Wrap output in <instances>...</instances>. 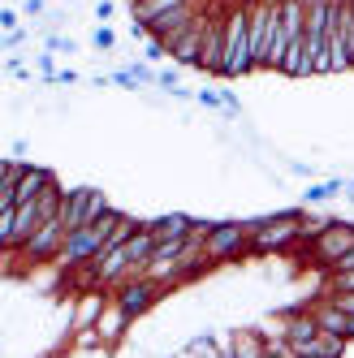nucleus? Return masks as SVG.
I'll return each instance as SVG.
<instances>
[{
    "instance_id": "obj_33",
    "label": "nucleus",
    "mask_w": 354,
    "mask_h": 358,
    "mask_svg": "<svg viewBox=\"0 0 354 358\" xmlns=\"http://www.w3.org/2000/svg\"><path fill=\"white\" fill-rule=\"evenodd\" d=\"M350 203H354V199H350Z\"/></svg>"
},
{
    "instance_id": "obj_23",
    "label": "nucleus",
    "mask_w": 354,
    "mask_h": 358,
    "mask_svg": "<svg viewBox=\"0 0 354 358\" xmlns=\"http://www.w3.org/2000/svg\"><path fill=\"white\" fill-rule=\"evenodd\" d=\"M164 57H169V43H160V39H147V43H143V61H147V65H160Z\"/></svg>"
},
{
    "instance_id": "obj_21",
    "label": "nucleus",
    "mask_w": 354,
    "mask_h": 358,
    "mask_svg": "<svg viewBox=\"0 0 354 358\" xmlns=\"http://www.w3.org/2000/svg\"><path fill=\"white\" fill-rule=\"evenodd\" d=\"M156 87H160V91H177V87H182V65H173V69H156Z\"/></svg>"
},
{
    "instance_id": "obj_14",
    "label": "nucleus",
    "mask_w": 354,
    "mask_h": 358,
    "mask_svg": "<svg viewBox=\"0 0 354 358\" xmlns=\"http://www.w3.org/2000/svg\"><path fill=\"white\" fill-rule=\"evenodd\" d=\"M87 208H91V186H78V190H65V203H61V220L65 229H87Z\"/></svg>"
},
{
    "instance_id": "obj_22",
    "label": "nucleus",
    "mask_w": 354,
    "mask_h": 358,
    "mask_svg": "<svg viewBox=\"0 0 354 358\" xmlns=\"http://www.w3.org/2000/svg\"><path fill=\"white\" fill-rule=\"evenodd\" d=\"M194 104H199V108H212V113H225V95L212 91V87H204V91L194 95Z\"/></svg>"
},
{
    "instance_id": "obj_12",
    "label": "nucleus",
    "mask_w": 354,
    "mask_h": 358,
    "mask_svg": "<svg viewBox=\"0 0 354 358\" xmlns=\"http://www.w3.org/2000/svg\"><path fill=\"white\" fill-rule=\"evenodd\" d=\"M147 229H151V238H156V242H186V238L194 234V216L169 212V216H160V220H147Z\"/></svg>"
},
{
    "instance_id": "obj_1",
    "label": "nucleus",
    "mask_w": 354,
    "mask_h": 358,
    "mask_svg": "<svg viewBox=\"0 0 354 358\" xmlns=\"http://www.w3.org/2000/svg\"><path fill=\"white\" fill-rule=\"evenodd\" d=\"M225 65L220 78H246L255 69V48H250V5H229L225 9Z\"/></svg>"
},
{
    "instance_id": "obj_13",
    "label": "nucleus",
    "mask_w": 354,
    "mask_h": 358,
    "mask_svg": "<svg viewBox=\"0 0 354 358\" xmlns=\"http://www.w3.org/2000/svg\"><path fill=\"white\" fill-rule=\"evenodd\" d=\"M134 320L121 311V306L113 302V294H108V306H104V315H99V324H95V332H99V341L104 345H117L121 337H125V328H130Z\"/></svg>"
},
{
    "instance_id": "obj_10",
    "label": "nucleus",
    "mask_w": 354,
    "mask_h": 358,
    "mask_svg": "<svg viewBox=\"0 0 354 358\" xmlns=\"http://www.w3.org/2000/svg\"><path fill=\"white\" fill-rule=\"evenodd\" d=\"M307 306H311V315H316L320 332H333V337H346V341H354V315H346V311H341V306H337L333 298H328V294L311 298Z\"/></svg>"
},
{
    "instance_id": "obj_7",
    "label": "nucleus",
    "mask_w": 354,
    "mask_h": 358,
    "mask_svg": "<svg viewBox=\"0 0 354 358\" xmlns=\"http://www.w3.org/2000/svg\"><path fill=\"white\" fill-rule=\"evenodd\" d=\"M65 238H69V229H65V220L61 216H52V220H43L39 224V234L22 246L17 255L27 264H57L61 259V250H65Z\"/></svg>"
},
{
    "instance_id": "obj_27",
    "label": "nucleus",
    "mask_w": 354,
    "mask_h": 358,
    "mask_svg": "<svg viewBox=\"0 0 354 358\" xmlns=\"http://www.w3.org/2000/svg\"><path fill=\"white\" fill-rule=\"evenodd\" d=\"M17 22H22L17 9H0V27H5V31H17Z\"/></svg>"
},
{
    "instance_id": "obj_4",
    "label": "nucleus",
    "mask_w": 354,
    "mask_h": 358,
    "mask_svg": "<svg viewBox=\"0 0 354 358\" xmlns=\"http://www.w3.org/2000/svg\"><path fill=\"white\" fill-rule=\"evenodd\" d=\"M204 250H208L212 264L238 259L242 250H250V229H246V220H216L212 234L204 238Z\"/></svg>"
},
{
    "instance_id": "obj_6",
    "label": "nucleus",
    "mask_w": 354,
    "mask_h": 358,
    "mask_svg": "<svg viewBox=\"0 0 354 358\" xmlns=\"http://www.w3.org/2000/svg\"><path fill=\"white\" fill-rule=\"evenodd\" d=\"M164 298V285L160 280H151V276H134V280H121V285L113 289V302L121 306L130 320H143L151 306H156Z\"/></svg>"
},
{
    "instance_id": "obj_29",
    "label": "nucleus",
    "mask_w": 354,
    "mask_h": 358,
    "mask_svg": "<svg viewBox=\"0 0 354 358\" xmlns=\"http://www.w3.org/2000/svg\"><path fill=\"white\" fill-rule=\"evenodd\" d=\"M328 298H333V302L341 306V311H346V315H354V294H328Z\"/></svg>"
},
{
    "instance_id": "obj_19",
    "label": "nucleus",
    "mask_w": 354,
    "mask_h": 358,
    "mask_svg": "<svg viewBox=\"0 0 354 358\" xmlns=\"http://www.w3.org/2000/svg\"><path fill=\"white\" fill-rule=\"evenodd\" d=\"M324 294H354V272H328V289Z\"/></svg>"
},
{
    "instance_id": "obj_20",
    "label": "nucleus",
    "mask_w": 354,
    "mask_h": 358,
    "mask_svg": "<svg viewBox=\"0 0 354 358\" xmlns=\"http://www.w3.org/2000/svg\"><path fill=\"white\" fill-rule=\"evenodd\" d=\"M35 69H39L43 83H57V52H39L35 57Z\"/></svg>"
},
{
    "instance_id": "obj_11",
    "label": "nucleus",
    "mask_w": 354,
    "mask_h": 358,
    "mask_svg": "<svg viewBox=\"0 0 354 358\" xmlns=\"http://www.w3.org/2000/svg\"><path fill=\"white\" fill-rule=\"evenodd\" d=\"M225 13L220 9H212L208 13V35H204V57H199V69L204 73H216L220 78V65H225Z\"/></svg>"
},
{
    "instance_id": "obj_17",
    "label": "nucleus",
    "mask_w": 354,
    "mask_h": 358,
    "mask_svg": "<svg viewBox=\"0 0 354 358\" xmlns=\"http://www.w3.org/2000/svg\"><path fill=\"white\" fill-rule=\"evenodd\" d=\"M39 203V212H43V220H52V216H61V203H65V186L57 182V177H52V182H48V190L35 199Z\"/></svg>"
},
{
    "instance_id": "obj_28",
    "label": "nucleus",
    "mask_w": 354,
    "mask_h": 358,
    "mask_svg": "<svg viewBox=\"0 0 354 358\" xmlns=\"http://www.w3.org/2000/svg\"><path fill=\"white\" fill-rule=\"evenodd\" d=\"M113 13H117V5H113V0H95V17H99V22H108Z\"/></svg>"
},
{
    "instance_id": "obj_8",
    "label": "nucleus",
    "mask_w": 354,
    "mask_h": 358,
    "mask_svg": "<svg viewBox=\"0 0 354 358\" xmlns=\"http://www.w3.org/2000/svg\"><path fill=\"white\" fill-rule=\"evenodd\" d=\"M199 13H204V0H186V5H177V9H169L164 17L151 22L147 35H151V39H160V43H173L182 31H190V27H194Z\"/></svg>"
},
{
    "instance_id": "obj_9",
    "label": "nucleus",
    "mask_w": 354,
    "mask_h": 358,
    "mask_svg": "<svg viewBox=\"0 0 354 358\" xmlns=\"http://www.w3.org/2000/svg\"><path fill=\"white\" fill-rule=\"evenodd\" d=\"M208 13H212V9H204L190 31H182V35L169 43L173 65H182V69H199V57H204V35H208Z\"/></svg>"
},
{
    "instance_id": "obj_3",
    "label": "nucleus",
    "mask_w": 354,
    "mask_h": 358,
    "mask_svg": "<svg viewBox=\"0 0 354 358\" xmlns=\"http://www.w3.org/2000/svg\"><path fill=\"white\" fill-rule=\"evenodd\" d=\"M43 224L39 203H17V208H0V246L5 250H22Z\"/></svg>"
},
{
    "instance_id": "obj_16",
    "label": "nucleus",
    "mask_w": 354,
    "mask_h": 358,
    "mask_svg": "<svg viewBox=\"0 0 354 358\" xmlns=\"http://www.w3.org/2000/svg\"><path fill=\"white\" fill-rule=\"evenodd\" d=\"M186 5V0H139V5H130V22H143V27H151L156 17H164L169 9Z\"/></svg>"
},
{
    "instance_id": "obj_18",
    "label": "nucleus",
    "mask_w": 354,
    "mask_h": 358,
    "mask_svg": "<svg viewBox=\"0 0 354 358\" xmlns=\"http://www.w3.org/2000/svg\"><path fill=\"white\" fill-rule=\"evenodd\" d=\"M346 190V177H328V182H316V186H307V208H316V203H328L333 194H341Z\"/></svg>"
},
{
    "instance_id": "obj_32",
    "label": "nucleus",
    "mask_w": 354,
    "mask_h": 358,
    "mask_svg": "<svg viewBox=\"0 0 354 358\" xmlns=\"http://www.w3.org/2000/svg\"><path fill=\"white\" fill-rule=\"evenodd\" d=\"M290 173H294V177H311V164H298V160H294V164H290Z\"/></svg>"
},
{
    "instance_id": "obj_30",
    "label": "nucleus",
    "mask_w": 354,
    "mask_h": 358,
    "mask_svg": "<svg viewBox=\"0 0 354 358\" xmlns=\"http://www.w3.org/2000/svg\"><path fill=\"white\" fill-rule=\"evenodd\" d=\"M328 272H354V250H346V255H341V259L328 268Z\"/></svg>"
},
{
    "instance_id": "obj_15",
    "label": "nucleus",
    "mask_w": 354,
    "mask_h": 358,
    "mask_svg": "<svg viewBox=\"0 0 354 358\" xmlns=\"http://www.w3.org/2000/svg\"><path fill=\"white\" fill-rule=\"evenodd\" d=\"M52 169H43V164H27V173H22V182H17V203H35L43 190H48V182H52Z\"/></svg>"
},
{
    "instance_id": "obj_5",
    "label": "nucleus",
    "mask_w": 354,
    "mask_h": 358,
    "mask_svg": "<svg viewBox=\"0 0 354 358\" xmlns=\"http://www.w3.org/2000/svg\"><path fill=\"white\" fill-rule=\"evenodd\" d=\"M346 250H354V220H328V229L307 246V255L316 259V268L320 272H328Z\"/></svg>"
},
{
    "instance_id": "obj_26",
    "label": "nucleus",
    "mask_w": 354,
    "mask_h": 358,
    "mask_svg": "<svg viewBox=\"0 0 354 358\" xmlns=\"http://www.w3.org/2000/svg\"><path fill=\"white\" fill-rule=\"evenodd\" d=\"M22 13H27V17H43L48 13V0H22Z\"/></svg>"
},
{
    "instance_id": "obj_31",
    "label": "nucleus",
    "mask_w": 354,
    "mask_h": 358,
    "mask_svg": "<svg viewBox=\"0 0 354 358\" xmlns=\"http://www.w3.org/2000/svg\"><path fill=\"white\" fill-rule=\"evenodd\" d=\"M57 83H61V87H73V83H78V73H73V69H61Z\"/></svg>"
},
{
    "instance_id": "obj_25",
    "label": "nucleus",
    "mask_w": 354,
    "mask_h": 358,
    "mask_svg": "<svg viewBox=\"0 0 354 358\" xmlns=\"http://www.w3.org/2000/svg\"><path fill=\"white\" fill-rule=\"evenodd\" d=\"M91 43H95V48H99V52H108V48H113V43H117V35H113V31H108V27H95V35H91Z\"/></svg>"
},
{
    "instance_id": "obj_24",
    "label": "nucleus",
    "mask_w": 354,
    "mask_h": 358,
    "mask_svg": "<svg viewBox=\"0 0 354 358\" xmlns=\"http://www.w3.org/2000/svg\"><path fill=\"white\" fill-rule=\"evenodd\" d=\"M27 39H31V31H27V27H17V31H5V52H17V48L27 43Z\"/></svg>"
},
{
    "instance_id": "obj_2",
    "label": "nucleus",
    "mask_w": 354,
    "mask_h": 358,
    "mask_svg": "<svg viewBox=\"0 0 354 358\" xmlns=\"http://www.w3.org/2000/svg\"><path fill=\"white\" fill-rule=\"evenodd\" d=\"M302 216H307L302 208H290V212H272V216L246 220V229H250V250H255V255H272V250H290V246H298Z\"/></svg>"
}]
</instances>
